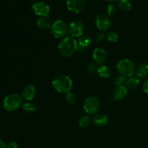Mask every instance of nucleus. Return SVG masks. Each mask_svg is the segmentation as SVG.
Masks as SVG:
<instances>
[{
  "label": "nucleus",
  "mask_w": 148,
  "mask_h": 148,
  "mask_svg": "<svg viewBox=\"0 0 148 148\" xmlns=\"http://www.w3.org/2000/svg\"><path fill=\"white\" fill-rule=\"evenodd\" d=\"M58 50L62 56L70 57L78 50L77 42L72 37H64L59 41Z\"/></svg>",
  "instance_id": "1"
},
{
  "label": "nucleus",
  "mask_w": 148,
  "mask_h": 148,
  "mask_svg": "<svg viewBox=\"0 0 148 148\" xmlns=\"http://www.w3.org/2000/svg\"><path fill=\"white\" fill-rule=\"evenodd\" d=\"M52 85L57 92L60 93H67L70 92L73 85L72 79L65 75H59L53 78Z\"/></svg>",
  "instance_id": "2"
},
{
  "label": "nucleus",
  "mask_w": 148,
  "mask_h": 148,
  "mask_svg": "<svg viewBox=\"0 0 148 148\" xmlns=\"http://www.w3.org/2000/svg\"><path fill=\"white\" fill-rule=\"evenodd\" d=\"M116 69L119 75L125 77H130L135 73L136 66L132 60L129 59H123L119 61L116 64Z\"/></svg>",
  "instance_id": "3"
},
{
  "label": "nucleus",
  "mask_w": 148,
  "mask_h": 148,
  "mask_svg": "<svg viewBox=\"0 0 148 148\" xmlns=\"http://www.w3.org/2000/svg\"><path fill=\"white\" fill-rule=\"evenodd\" d=\"M23 106V97L17 93L10 94L4 98L3 107L7 111H14Z\"/></svg>",
  "instance_id": "4"
},
{
  "label": "nucleus",
  "mask_w": 148,
  "mask_h": 148,
  "mask_svg": "<svg viewBox=\"0 0 148 148\" xmlns=\"http://www.w3.org/2000/svg\"><path fill=\"white\" fill-rule=\"evenodd\" d=\"M51 31L53 37L56 38H64L69 33V26L64 20H56L52 24Z\"/></svg>",
  "instance_id": "5"
},
{
  "label": "nucleus",
  "mask_w": 148,
  "mask_h": 148,
  "mask_svg": "<svg viewBox=\"0 0 148 148\" xmlns=\"http://www.w3.org/2000/svg\"><path fill=\"white\" fill-rule=\"evenodd\" d=\"M101 103L97 97L90 96L87 98L83 104V108L85 112L88 115H95L99 111Z\"/></svg>",
  "instance_id": "6"
},
{
  "label": "nucleus",
  "mask_w": 148,
  "mask_h": 148,
  "mask_svg": "<svg viewBox=\"0 0 148 148\" xmlns=\"http://www.w3.org/2000/svg\"><path fill=\"white\" fill-rule=\"evenodd\" d=\"M85 27L83 23L79 20H75L72 22L69 25V33L71 37L79 38L83 35Z\"/></svg>",
  "instance_id": "7"
},
{
  "label": "nucleus",
  "mask_w": 148,
  "mask_h": 148,
  "mask_svg": "<svg viewBox=\"0 0 148 148\" xmlns=\"http://www.w3.org/2000/svg\"><path fill=\"white\" fill-rule=\"evenodd\" d=\"M96 27L101 32L107 31L111 26V21L108 16L100 14L96 16L95 19Z\"/></svg>",
  "instance_id": "8"
},
{
  "label": "nucleus",
  "mask_w": 148,
  "mask_h": 148,
  "mask_svg": "<svg viewBox=\"0 0 148 148\" xmlns=\"http://www.w3.org/2000/svg\"><path fill=\"white\" fill-rule=\"evenodd\" d=\"M33 12L40 17H48L50 12V7L46 3L43 1L36 2L32 6Z\"/></svg>",
  "instance_id": "9"
},
{
  "label": "nucleus",
  "mask_w": 148,
  "mask_h": 148,
  "mask_svg": "<svg viewBox=\"0 0 148 148\" xmlns=\"http://www.w3.org/2000/svg\"><path fill=\"white\" fill-rule=\"evenodd\" d=\"M85 0H66L68 10L73 13H79L85 8Z\"/></svg>",
  "instance_id": "10"
},
{
  "label": "nucleus",
  "mask_w": 148,
  "mask_h": 148,
  "mask_svg": "<svg viewBox=\"0 0 148 148\" xmlns=\"http://www.w3.org/2000/svg\"><path fill=\"white\" fill-rule=\"evenodd\" d=\"M92 59L97 64H103L106 61V52L102 48H96L92 52Z\"/></svg>",
  "instance_id": "11"
},
{
  "label": "nucleus",
  "mask_w": 148,
  "mask_h": 148,
  "mask_svg": "<svg viewBox=\"0 0 148 148\" xmlns=\"http://www.w3.org/2000/svg\"><path fill=\"white\" fill-rule=\"evenodd\" d=\"M36 89L33 85H26L24 88L23 90V97L25 100L27 101H31L34 98L35 95H36Z\"/></svg>",
  "instance_id": "12"
},
{
  "label": "nucleus",
  "mask_w": 148,
  "mask_h": 148,
  "mask_svg": "<svg viewBox=\"0 0 148 148\" xmlns=\"http://www.w3.org/2000/svg\"><path fill=\"white\" fill-rule=\"evenodd\" d=\"M127 95V88L126 86L116 87L113 91V98L116 101H121Z\"/></svg>",
  "instance_id": "13"
},
{
  "label": "nucleus",
  "mask_w": 148,
  "mask_h": 148,
  "mask_svg": "<svg viewBox=\"0 0 148 148\" xmlns=\"http://www.w3.org/2000/svg\"><path fill=\"white\" fill-rule=\"evenodd\" d=\"M136 75L138 78L144 79L148 76V63L142 62L136 67Z\"/></svg>",
  "instance_id": "14"
},
{
  "label": "nucleus",
  "mask_w": 148,
  "mask_h": 148,
  "mask_svg": "<svg viewBox=\"0 0 148 148\" xmlns=\"http://www.w3.org/2000/svg\"><path fill=\"white\" fill-rule=\"evenodd\" d=\"M108 122V119L107 116L104 114H95L92 118V123L96 127H102L106 125Z\"/></svg>",
  "instance_id": "15"
},
{
  "label": "nucleus",
  "mask_w": 148,
  "mask_h": 148,
  "mask_svg": "<svg viewBox=\"0 0 148 148\" xmlns=\"http://www.w3.org/2000/svg\"><path fill=\"white\" fill-rule=\"evenodd\" d=\"M37 26L42 30H47L51 28V23L48 17H39L36 22Z\"/></svg>",
  "instance_id": "16"
},
{
  "label": "nucleus",
  "mask_w": 148,
  "mask_h": 148,
  "mask_svg": "<svg viewBox=\"0 0 148 148\" xmlns=\"http://www.w3.org/2000/svg\"><path fill=\"white\" fill-rule=\"evenodd\" d=\"M77 42L78 50H84L90 46L91 43V39L87 35H82V36L78 38Z\"/></svg>",
  "instance_id": "17"
},
{
  "label": "nucleus",
  "mask_w": 148,
  "mask_h": 148,
  "mask_svg": "<svg viewBox=\"0 0 148 148\" xmlns=\"http://www.w3.org/2000/svg\"><path fill=\"white\" fill-rule=\"evenodd\" d=\"M97 72L101 77L106 79L108 78L111 75V70L106 65H101L97 69Z\"/></svg>",
  "instance_id": "18"
},
{
  "label": "nucleus",
  "mask_w": 148,
  "mask_h": 148,
  "mask_svg": "<svg viewBox=\"0 0 148 148\" xmlns=\"http://www.w3.org/2000/svg\"><path fill=\"white\" fill-rule=\"evenodd\" d=\"M139 84H140V78L137 77V76H132L127 79L126 86L130 89H134L138 86Z\"/></svg>",
  "instance_id": "19"
},
{
  "label": "nucleus",
  "mask_w": 148,
  "mask_h": 148,
  "mask_svg": "<svg viewBox=\"0 0 148 148\" xmlns=\"http://www.w3.org/2000/svg\"><path fill=\"white\" fill-rule=\"evenodd\" d=\"M118 7L124 12H128L132 10V3L130 0H119L118 2Z\"/></svg>",
  "instance_id": "20"
},
{
  "label": "nucleus",
  "mask_w": 148,
  "mask_h": 148,
  "mask_svg": "<svg viewBox=\"0 0 148 148\" xmlns=\"http://www.w3.org/2000/svg\"><path fill=\"white\" fill-rule=\"evenodd\" d=\"M91 124V118L89 115L82 116L78 121V124L81 128H87Z\"/></svg>",
  "instance_id": "21"
},
{
  "label": "nucleus",
  "mask_w": 148,
  "mask_h": 148,
  "mask_svg": "<svg viewBox=\"0 0 148 148\" xmlns=\"http://www.w3.org/2000/svg\"><path fill=\"white\" fill-rule=\"evenodd\" d=\"M22 107H23V109L24 110L25 112L28 113V114H33V113H34L35 111H36V105H34L33 103H25L22 106Z\"/></svg>",
  "instance_id": "22"
},
{
  "label": "nucleus",
  "mask_w": 148,
  "mask_h": 148,
  "mask_svg": "<svg viewBox=\"0 0 148 148\" xmlns=\"http://www.w3.org/2000/svg\"><path fill=\"white\" fill-rule=\"evenodd\" d=\"M106 38L108 41L111 42V43H116L119 40V35L116 32L109 31L106 35Z\"/></svg>",
  "instance_id": "23"
},
{
  "label": "nucleus",
  "mask_w": 148,
  "mask_h": 148,
  "mask_svg": "<svg viewBox=\"0 0 148 148\" xmlns=\"http://www.w3.org/2000/svg\"><path fill=\"white\" fill-rule=\"evenodd\" d=\"M126 82H127V77L121 75H118L114 79V84L116 87L124 86V85H126Z\"/></svg>",
  "instance_id": "24"
},
{
  "label": "nucleus",
  "mask_w": 148,
  "mask_h": 148,
  "mask_svg": "<svg viewBox=\"0 0 148 148\" xmlns=\"http://www.w3.org/2000/svg\"><path fill=\"white\" fill-rule=\"evenodd\" d=\"M65 100H66V102L68 103L70 105H74V104L76 103L77 98L76 95L72 92H69L67 93H66V95H65Z\"/></svg>",
  "instance_id": "25"
},
{
  "label": "nucleus",
  "mask_w": 148,
  "mask_h": 148,
  "mask_svg": "<svg viewBox=\"0 0 148 148\" xmlns=\"http://www.w3.org/2000/svg\"><path fill=\"white\" fill-rule=\"evenodd\" d=\"M95 71H97V64L95 62H90L86 66V72L90 75L95 73Z\"/></svg>",
  "instance_id": "26"
},
{
  "label": "nucleus",
  "mask_w": 148,
  "mask_h": 148,
  "mask_svg": "<svg viewBox=\"0 0 148 148\" xmlns=\"http://www.w3.org/2000/svg\"><path fill=\"white\" fill-rule=\"evenodd\" d=\"M116 12V7L114 4H108L106 7V13L108 16H111Z\"/></svg>",
  "instance_id": "27"
},
{
  "label": "nucleus",
  "mask_w": 148,
  "mask_h": 148,
  "mask_svg": "<svg viewBox=\"0 0 148 148\" xmlns=\"http://www.w3.org/2000/svg\"><path fill=\"white\" fill-rule=\"evenodd\" d=\"M104 37H105V36H104L103 34V32L100 31L96 33V34H95V39L96 43H101V42L103 40Z\"/></svg>",
  "instance_id": "28"
},
{
  "label": "nucleus",
  "mask_w": 148,
  "mask_h": 148,
  "mask_svg": "<svg viewBox=\"0 0 148 148\" xmlns=\"http://www.w3.org/2000/svg\"><path fill=\"white\" fill-rule=\"evenodd\" d=\"M7 148H17V144L14 141H10L7 143Z\"/></svg>",
  "instance_id": "29"
},
{
  "label": "nucleus",
  "mask_w": 148,
  "mask_h": 148,
  "mask_svg": "<svg viewBox=\"0 0 148 148\" xmlns=\"http://www.w3.org/2000/svg\"><path fill=\"white\" fill-rule=\"evenodd\" d=\"M143 90L145 93L147 94L148 95V79H147V80L145 81V82L143 83Z\"/></svg>",
  "instance_id": "30"
},
{
  "label": "nucleus",
  "mask_w": 148,
  "mask_h": 148,
  "mask_svg": "<svg viewBox=\"0 0 148 148\" xmlns=\"http://www.w3.org/2000/svg\"><path fill=\"white\" fill-rule=\"evenodd\" d=\"M0 148H7V145L1 139H0Z\"/></svg>",
  "instance_id": "31"
},
{
  "label": "nucleus",
  "mask_w": 148,
  "mask_h": 148,
  "mask_svg": "<svg viewBox=\"0 0 148 148\" xmlns=\"http://www.w3.org/2000/svg\"><path fill=\"white\" fill-rule=\"evenodd\" d=\"M106 1H116V0H106Z\"/></svg>",
  "instance_id": "32"
}]
</instances>
